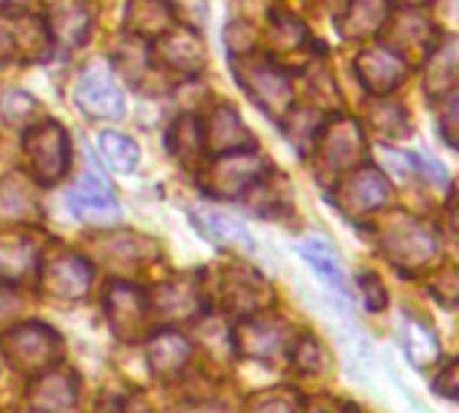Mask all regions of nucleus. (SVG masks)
<instances>
[{
    "instance_id": "f257e3e1",
    "label": "nucleus",
    "mask_w": 459,
    "mask_h": 413,
    "mask_svg": "<svg viewBox=\"0 0 459 413\" xmlns=\"http://www.w3.org/2000/svg\"><path fill=\"white\" fill-rule=\"evenodd\" d=\"M0 348H4V357L17 373L33 378L55 367L63 340L52 327L41 322H25L0 335Z\"/></svg>"
},
{
    "instance_id": "f03ea898",
    "label": "nucleus",
    "mask_w": 459,
    "mask_h": 413,
    "mask_svg": "<svg viewBox=\"0 0 459 413\" xmlns=\"http://www.w3.org/2000/svg\"><path fill=\"white\" fill-rule=\"evenodd\" d=\"M22 149H25L30 173L39 184H57L68 173L71 143H68V133L60 122L44 119L36 127H30Z\"/></svg>"
},
{
    "instance_id": "7ed1b4c3",
    "label": "nucleus",
    "mask_w": 459,
    "mask_h": 413,
    "mask_svg": "<svg viewBox=\"0 0 459 413\" xmlns=\"http://www.w3.org/2000/svg\"><path fill=\"white\" fill-rule=\"evenodd\" d=\"M265 170H268L265 157L255 151H247V149L227 151L224 157L213 159L211 168L205 170V186L216 197L233 200V197H241L255 184H260Z\"/></svg>"
},
{
    "instance_id": "20e7f679",
    "label": "nucleus",
    "mask_w": 459,
    "mask_h": 413,
    "mask_svg": "<svg viewBox=\"0 0 459 413\" xmlns=\"http://www.w3.org/2000/svg\"><path fill=\"white\" fill-rule=\"evenodd\" d=\"M381 249L400 268H421L435 257L437 244H435L432 233L419 219L397 217L394 222H389L384 228Z\"/></svg>"
},
{
    "instance_id": "39448f33",
    "label": "nucleus",
    "mask_w": 459,
    "mask_h": 413,
    "mask_svg": "<svg viewBox=\"0 0 459 413\" xmlns=\"http://www.w3.org/2000/svg\"><path fill=\"white\" fill-rule=\"evenodd\" d=\"M238 84L252 95V100L268 111L273 119H284L292 106V82L271 63H244Z\"/></svg>"
},
{
    "instance_id": "423d86ee",
    "label": "nucleus",
    "mask_w": 459,
    "mask_h": 413,
    "mask_svg": "<svg viewBox=\"0 0 459 413\" xmlns=\"http://www.w3.org/2000/svg\"><path fill=\"white\" fill-rule=\"evenodd\" d=\"M389 200H392V186H389L386 176L370 165L354 168V173L338 189V202L354 217L373 214V211L384 209Z\"/></svg>"
},
{
    "instance_id": "0eeeda50",
    "label": "nucleus",
    "mask_w": 459,
    "mask_h": 413,
    "mask_svg": "<svg viewBox=\"0 0 459 413\" xmlns=\"http://www.w3.org/2000/svg\"><path fill=\"white\" fill-rule=\"evenodd\" d=\"M319 154L330 170L359 168V162L365 157V135H362L359 122H354L349 116H338L330 125H325L322 141H319Z\"/></svg>"
},
{
    "instance_id": "6e6552de",
    "label": "nucleus",
    "mask_w": 459,
    "mask_h": 413,
    "mask_svg": "<svg viewBox=\"0 0 459 413\" xmlns=\"http://www.w3.org/2000/svg\"><path fill=\"white\" fill-rule=\"evenodd\" d=\"M41 284L49 297L79 300L87 295L92 284V265L74 252H60L49 257L47 265L41 268Z\"/></svg>"
},
{
    "instance_id": "1a4fd4ad",
    "label": "nucleus",
    "mask_w": 459,
    "mask_h": 413,
    "mask_svg": "<svg viewBox=\"0 0 459 413\" xmlns=\"http://www.w3.org/2000/svg\"><path fill=\"white\" fill-rule=\"evenodd\" d=\"M354 68H357V76H359L362 87L376 98H384V95L394 92L408 76L405 57H400L389 47H376V49L359 52L357 60H354Z\"/></svg>"
},
{
    "instance_id": "9d476101",
    "label": "nucleus",
    "mask_w": 459,
    "mask_h": 413,
    "mask_svg": "<svg viewBox=\"0 0 459 413\" xmlns=\"http://www.w3.org/2000/svg\"><path fill=\"white\" fill-rule=\"evenodd\" d=\"M79 405V378L71 370H47L33 375L28 389L30 413H74Z\"/></svg>"
},
{
    "instance_id": "9b49d317",
    "label": "nucleus",
    "mask_w": 459,
    "mask_h": 413,
    "mask_svg": "<svg viewBox=\"0 0 459 413\" xmlns=\"http://www.w3.org/2000/svg\"><path fill=\"white\" fill-rule=\"evenodd\" d=\"M68 205L79 219L90 225H111L119 217V205L111 186L100 173H90V170L79 176L76 189L68 194Z\"/></svg>"
},
{
    "instance_id": "f8f14e48",
    "label": "nucleus",
    "mask_w": 459,
    "mask_h": 413,
    "mask_svg": "<svg viewBox=\"0 0 459 413\" xmlns=\"http://www.w3.org/2000/svg\"><path fill=\"white\" fill-rule=\"evenodd\" d=\"M76 106L92 119H122L125 116V95L111 79L108 71L92 68L82 76L74 90Z\"/></svg>"
},
{
    "instance_id": "ddd939ff",
    "label": "nucleus",
    "mask_w": 459,
    "mask_h": 413,
    "mask_svg": "<svg viewBox=\"0 0 459 413\" xmlns=\"http://www.w3.org/2000/svg\"><path fill=\"white\" fill-rule=\"evenodd\" d=\"M290 346V327L279 319H247L236 330V348L252 359H276Z\"/></svg>"
},
{
    "instance_id": "4468645a",
    "label": "nucleus",
    "mask_w": 459,
    "mask_h": 413,
    "mask_svg": "<svg viewBox=\"0 0 459 413\" xmlns=\"http://www.w3.org/2000/svg\"><path fill=\"white\" fill-rule=\"evenodd\" d=\"M384 30H386V47L397 52L400 57L403 52H411V49H416L419 55H429L432 49L435 28L429 17L419 9H403L397 14L392 12Z\"/></svg>"
},
{
    "instance_id": "2eb2a0df",
    "label": "nucleus",
    "mask_w": 459,
    "mask_h": 413,
    "mask_svg": "<svg viewBox=\"0 0 459 413\" xmlns=\"http://www.w3.org/2000/svg\"><path fill=\"white\" fill-rule=\"evenodd\" d=\"M106 311H108V324L119 338H135L149 316V305L141 289L130 284H111L106 295Z\"/></svg>"
},
{
    "instance_id": "dca6fc26",
    "label": "nucleus",
    "mask_w": 459,
    "mask_h": 413,
    "mask_svg": "<svg viewBox=\"0 0 459 413\" xmlns=\"http://www.w3.org/2000/svg\"><path fill=\"white\" fill-rule=\"evenodd\" d=\"M157 60L181 73H197L205 63V44L192 28H170L157 39Z\"/></svg>"
},
{
    "instance_id": "f3484780",
    "label": "nucleus",
    "mask_w": 459,
    "mask_h": 413,
    "mask_svg": "<svg viewBox=\"0 0 459 413\" xmlns=\"http://www.w3.org/2000/svg\"><path fill=\"white\" fill-rule=\"evenodd\" d=\"M389 14V0H349L343 14L338 17V30L349 41H365L384 30Z\"/></svg>"
},
{
    "instance_id": "a211bd4d",
    "label": "nucleus",
    "mask_w": 459,
    "mask_h": 413,
    "mask_svg": "<svg viewBox=\"0 0 459 413\" xmlns=\"http://www.w3.org/2000/svg\"><path fill=\"white\" fill-rule=\"evenodd\" d=\"M41 219V205L30 184L17 176L0 178V228L6 225H33Z\"/></svg>"
},
{
    "instance_id": "6ab92c4d",
    "label": "nucleus",
    "mask_w": 459,
    "mask_h": 413,
    "mask_svg": "<svg viewBox=\"0 0 459 413\" xmlns=\"http://www.w3.org/2000/svg\"><path fill=\"white\" fill-rule=\"evenodd\" d=\"M192 222L195 228L208 238L213 241L216 246H224V249H244V252H255V238L252 233L230 214L224 211H216V209H197L192 211Z\"/></svg>"
},
{
    "instance_id": "aec40b11",
    "label": "nucleus",
    "mask_w": 459,
    "mask_h": 413,
    "mask_svg": "<svg viewBox=\"0 0 459 413\" xmlns=\"http://www.w3.org/2000/svg\"><path fill=\"white\" fill-rule=\"evenodd\" d=\"M203 138H205V146H211L213 151H224V154L255 146L249 127L241 122L238 111L233 106H216L213 108Z\"/></svg>"
},
{
    "instance_id": "412c9836",
    "label": "nucleus",
    "mask_w": 459,
    "mask_h": 413,
    "mask_svg": "<svg viewBox=\"0 0 459 413\" xmlns=\"http://www.w3.org/2000/svg\"><path fill=\"white\" fill-rule=\"evenodd\" d=\"M146 354H149V367L157 378H173L189 362L192 346L184 335H178L173 330H162V332L152 335Z\"/></svg>"
},
{
    "instance_id": "4be33fe9",
    "label": "nucleus",
    "mask_w": 459,
    "mask_h": 413,
    "mask_svg": "<svg viewBox=\"0 0 459 413\" xmlns=\"http://www.w3.org/2000/svg\"><path fill=\"white\" fill-rule=\"evenodd\" d=\"M125 22L133 36L160 39L170 28H176V9L168 0H130Z\"/></svg>"
},
{
    "instance_id": "5701e85b",
    "label": "nucleus",
    "mask_w": 459,
    "mask_h": 413,
    "mask_svg": "<svg viewBox=\"0 0 459 413\" xmlns=\"http://www.w3.org/2000/svg\"><path fill=\"white\" fill-rule=\"evenodd\" d=\"M200 305V289L189 279H173L154 289L149 311L162 319H189Z\"/></svg>"
},
{
    "instance_id": "b1692460",
    "label": "nucleus",
    "mask_w": 459,
    "mask_h": 413,
    "mask_svg": "<svg viewBox=\"0 0 459 413\" xmlns=\"http://www.w3.org/2000/svg\"><path fill=\"white\" fill-rule=\"evenodd\" d=\"M221 292H224L227 308H233L238 314H247V316L260 311V305L265 303V295H268L265 281L260 276H255L252 271H241V268L224 271Z\"/></svg>"
},
{
    "instance_id": "393cba45",
    "label": "nucleus",
    "mask_w": 459,
    "mask_h": 413,
    "mask_svg": "<svg viewBox=\"0 0 459 413\" xmlns=\"http://www.w3.org/2000/svg\"><path fill=\"white\" fill-rule=\"evenodd\" d=\"M47 30L57 39V44L79 47L90 30V14H87L84 4H76V0H60V4H55Z\"/></svg>"
},
{
    "instance_id": "a878e982",
    "label": "nucleus",
    "mask_w": 459,
    "mask_h": 413,
    "mask_svg": "<svg viewBox=\"0 0 459 413\" xmlns=\"http://www.w3.org/2000/svg\"><path fill=\"white\" fill-rule=\"evenodd\" d=\"M300 257L314 268V273L335 292H346V279H343V268H341V260L338 254L333 252V246L322 238H306L300 244Z\"/></svg>"
},
{
    "instance_id": "bb28decb",
    "label": "nucleus",
    "mask_w": 459,
    "mask_h": 413,
    "mask_svg": "<svg viewBox=\"0 0 459 413\" xmlns=\"http://www.w3.org/2000/svg\"><path fill=\"white\" fill-rule=\"evenodd\" d=\"M459 76V36L448 39L440 49L427 55V71H424V90L435 98L446 90V84Z\"/></svg>"
},
{
    "instance_id": "cd10ccee",
    "label": "nucleus",
    "mask_w": 459,
    "mask_h": 413,
    "mask_svg": "<svg viewBox=\"0 0 459 413\" xmlns=\"http://www.w3.org/2000/svg\"><path fill=\"white\" fill-rule=\"evenodd\" d=\"M403 348H405V357L411 365L416 367H429L440 359V340L437 335L416 322V319H405L403 322Z\"/></svg>"
},
{
    "instance_id": "c85d7f7f",
    "label": "nucleus",
    "mask_w": 459,
    "mask_h": 413,
    "mask_svg": "<svg viewBox=\"0 0 459 413\" xmlns=\"http://www.w3.org/2000/svg\"><path fill=\"white\" fill-rule=\"evenodd\" d=\"M365 116H368V125L378 133V135H386V138H397V135H408L411 133V116L405 111V106L394 103V100H386L384 98H376L365 106Z\"/></svg>"
},
{
    "instance_id": "c756f323",
    "label": "nucleus",
    "mask_w": 459,
    "mask_h": 413,
    "mask_svg": "<svg viewBox=\"0 0 459 413\" xmlns=\"http://www.w3.org/2000/svg\"><path fill=\"white\" fill-rule=\"evenodd\" d=\"M100 151L106 157V165L117 173H130L135 170L138 159H141V149L133 138L122 135V133H114V130H106L100 133Z\"/></svg>"
},
{
    "instance_id": "7c9ffc66",
    "label": "nucleus",
    "mask_w": 459,
    "mask_h": 413,
    "mask_svg": "<svg viewBox=\"0 0 459 413\" xmlns=\"http://www.w3.org/2000/svg\"><path fill=\"white\" fill-rule=\"evenodd\" d=\"M170 138H173V151H176L184 162L195 159V157L203 151V146H205L200 122H197L195 116H181V119L173 125Z\"/></svg>"
},
{
    "instance_id": "2f4dec72",
    "label": "nucleus",
    "mask_w": 459,
    "mask_h": 413,
    "mask_svg": "<svg viewBox=\"0 0 459 413\" xmlns=\"http://www.w3.org/2000/svg\"><path fill=\"white\" fill-rule=\"evenodd\" d=\"M36 268V249L28 244H0V279H20Z\"/></svg>"
},
{
    "instance_id": "473e14b6",
    "label": "nucleus",
    "mask_w": 459,
    "mask_h": 413,
    "mask_svg": "<svg viewBox=\"0 0 459 413\" xmlns=\"http://www.w3.org/2000/svg\"><path fill=\"white\" fill-rule=\"evenodd\" d=\"M0 108H4V116H6L9 125H30L33 116L39 114V100L30 98L22 90H12L4 98V106H0Z\"/></svg>"
},
{
    "instance_id": "72a5a7b5",
    "label": "nucleus",
    "mask_w": 459,
    "mask_h": 413,
    "mask_svg": "<svg viewBox=\"0 0 459 413\" xmlns=\"http://www.w3.org/2000/svg\"><path fill=\"white\" fill-rule=\"evenodd\" d=\"M143 238H138V236H130V233H125V236H117V238H111L106 246H108V254L114 257V260H125V262H141L143 257H152L157 249H152V244L146 241L143 246H138Z\"/></svg>"
},
{
    "instance_id": "f704fd0d",
    "label": "nucleus",
    "mask_w": 459,
    "mask_h": 413,
    "mask_svg": "<svg viewBox=\"0 0 459 413\" xmlns=\"http://www.w3.org/2000/svg\"><path fill=\"white\" fill-rule=\"evenodd\" d=\"M292 362L300 373H319L322 365H325V357H322V346L316 338L311 335H303L295 348H292Z\"/></svg>"
},
{
    "instance_id": "c9c22d12",
    "label": "nucleus",
    "mask_w": 459,
    "mask_h": 413,
    "mask_svg": "<svg viewBox=\"0 0 459 413\" xmlns=\"http://www.w3.org/2000/svg\"><path fill=\"white\" fill-rule=\"evenodd\" d=\"M440 133L443 141L454 149H459V90L446 92L440 106Z\"/></svg>"
},
{
    "instance_id": "e433bc0d",
    "label": "nucleus",
    "mask_w": 459,
    "mask_h": 413,
    "mask_svg": "<svg viewBox=\"0 0 459 413\" xmlns=\"http://www.w3.org/2000/svg\"><path fill=\"white\" fill-rule=\"evenodd\" d=\"M271 39L281 52H292L306 41V28L292 17H279L271 28Z\"/></svg>"
},
{
    "instance_id": "4c0bfd02",
    "label": "nucleus",
    "mask_w": 459,
    "mask_h": 413,
    "mask_svg": "<svg viewBox=\"0 0 459 413\" xmlns=\"http://www.w3.org/2000/svg\"><path fill=\"white\" fill-rule=\"evenodd\" d=\"M429 292L448 308L459 305V271L456 268H443L432 276Z\"/></svg>"
},
{
    "instance_id": "58836bf2",
    "label": "nucleus",
    "mask_w": 459,
    "mask_h": 413,
    "mask_svg": "<svg viewBox=\"0 0 459 413\" xmlns=\"http://www.w3.org/2000/svg\"><path fill=\"white\" fill-rule=\"evenodd\" d=\"M287 119V133L292 143H303V141H314L319 135V119L311 111H292L284 116Z\"/></svg>"
},
{
    "instance_id": "ea45409f",
    "label": "nucleus",
    "mask_w": 459,
    "mask_h": 413,
    "mask_svg": "<svg viewBox=\"0 0 459 413\" xmlns=\"http://www.w3.org/2000/svg\"><path fill=\"white\" fill-rule=\"evenodd\" d=\"M378 157H381V165L400 181L411 178L416 173V165H413V154L403 151V149H392V146H378Z\"/></svg>"
},
{
    "instance_id": "a19ab883",
    "label": "nucleus",
    "mask_w": 459,
    "mask_h": 413,
    "mask_svg": "<svg viewBox=\"0 0 459 413\" xmlns=\"http://www.w3.org/2000/svg\"><path fill=\"white\" fill-rule=\"evenodd\" d=\"M357 287L362 292V300H365L368 311L378 314V311L386 308V289H384V284H381V279L376 273H370V271L359 273L357 276Z\"/></svg>"
},
{
    "instance_id": "79ce46f5",
    "label": "nucleus",
    "mask_w": 459,
    "mask_h": 413,
    "mask_svg": "<svg viewBox=\"0 0 459 413\" xmlns=\"http://www.w3.org/2000/svg\"><path fill=\"white\" fill-rule=\"evenodd\" d=\"M249 413H298V400L287 394H265L249 405Z\"/></svg>"
},
{
    "instance_id": "37998d69",
    "label": "nucleus",
    "mask_w": 459,
    "mask_h": 413,
    "mask_svg": "<svg viewBox=\"0 0 459 413\" xmlns=\"http://www.w3.org/2000/svg\"><path fill=\"white\" fill-rule=\"evenodd\" d=\"M435 391L448 397V400H459V357L443 367V373L435 381Z\"/></svg>"
},
{
    "instance_id": "c03bdc74",
    "label": "nucleus",
    "mask_w": 459,
    "mask_h": 413,
    "mask_svg": "<svg viewBox=\"0 0 459 413\" xmlns=\"http://www.w3.org/2000/svg\"><path fill=\"white\" fill-rule=\"evenodd\" d=\"M413 165H416L435 186H448V170H446L437 159H432L429 154H413Z\"/></svg>"
},
{
    "instance_id": "a18cd8bd",
    "label": "nucleus",
    "mask_w": 459,
    "mask_h": 413,
    "mask_svg": "<svg viewBox=\"0 0 459 413\" xmlns=\"http://www.w3.org/2000/svg\"><path fill=\"white\" fill-rule=\"evenodd\" d=\"M20 308V297H17V292L14 289H9V287H0V322L4 319H9V316H14V311Z\"/></svg>"
},
{
    "instance_id": "49530a36",
    "label": "nucleus",
    "mask_w": 459,
    "mask_h": 413,
    "mask_svg": "<svg viewBox=\"0 0 459 413\" xmlns=\"http://www.w3.org/2000/svg\"><path fill=\"white\" fill-rule=\"evenodd\" d=\"M448 219H451V228H454V230L459 233V200H456V202L451 205V211H448Z\"/></svg>"
},
{
    "instance_id": "de8ad7c7",
    "label": "nucleus",
    "mask_w": 459,
    "mask_h": 413,
    "mask_svg": "<svg viewBox=\"0 0 459 413\" xmlns=\"http://www.w3.org/2000/svg\"><path fill=\"white\" fill-rule=\"evenodd\" d=\"M28 6V0H0V9H22Z\"/></svg>"
},
{
    "instance_id": "09e8293b",
    "label": "nucleus",
    "mask_w": 459,
    "mask_h": 413,
    "mask_svg": "<svg viewBox=\"0 0 459 413\" xmlns=\"http://www.w3.org/2000/svg\"><path fill=\"white\" fill-rule=\"evenodd\" d=\"M186 413H213V410H205V408H197V410H186Z\"/></svg>"
}]
</instances>
